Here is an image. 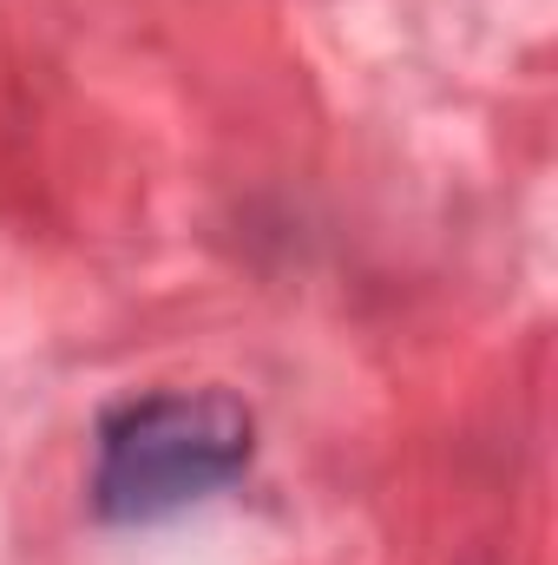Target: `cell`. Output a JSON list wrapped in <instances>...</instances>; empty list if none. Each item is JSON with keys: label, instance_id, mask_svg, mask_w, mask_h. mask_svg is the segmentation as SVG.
<instances>
[{"label": "cell", "instance_id": "cell-1", "mask_svg": "<svg viewBox=\"0 0 558 565\" xmlns=\"http://www.w3.org/2000/svg\"><path fill=\"white\" fill-rule=\"evenodd\" d=\"M250 447V408L224 388H158L119 402L93 440V513L112 526H151L204 507L244 480Z\"/></svg>", "mask_w": 558, "mask_h": 565}]
</instances>
